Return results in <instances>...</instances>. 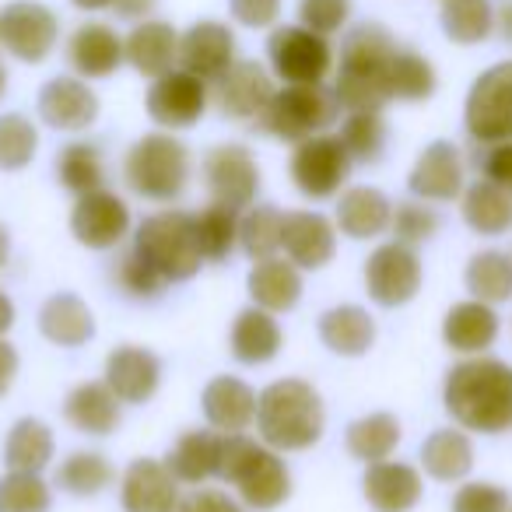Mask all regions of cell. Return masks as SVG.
<instances>
[{
	"instance_id": "cell-42",
	"label": "cell",
	"mask_w": 512,
	"mask_h": 512,
	"mask_svg": "<svg viewBox=\"0 0 512 512\" xmlns=\"http://www.w3.org/2000/svg\"><path fill=\"white\" fill-rule=\"evenodd\" d=\"M442 32L456 46H477L495 32L491 0H442Z\"/></svg>"
},
{
	"instance_id": "cell-12",
	"label": "cell",
	"mask_w": 512,
	"mask_h": 512,
	"mask_svg": "<svg viewBox=\"0 0 512 512\" xmlns=\"http://www.w3.org/2000/svg\"><path fill=\"white\" fill-rule=\"evenodd\" d=\"M60 39V22L39 0H11L0 11V43L22 64H43Z\"/></svg>"
},
{
	"instance_id": "cell-40",
	"label": "cell",
	"mask_w": 512,
	"mask_h": 512,
	"mask_svg": "<svg viewBox=\"0 0 512 512\" xmlns=\"http://www.w3.org/2000/svg\"><path fill=\"white\" fill-rule=\"evenodd\" d=\"M193 232H197L200 256L207 264H221L239 246V211L211 200V204L193 214Z\"/></svg>"
},
{
	"instance_id": "cell-33",
	"label": "cell",
	"mask_w": 512,
	"mask_h": 512,
	"mask_svg": "<svg viewBox=\"0 0 512 512\" xmlns=\"http://www.w3.org/2000/svg\"><path fill=\"white\" fill-rule=\"evenodd\" d=\"M120 404L123 400L109 390L106 379L102 383H81L67 393L64 418L85 435H109L120 425Z\"/></svg>"
},
{
	"instance_id": "cell-24",
	"label": "cell",
	"mask_w": 512,
	"mask_h": 512,
	"mask_svg": "<svg viewBox=\"0 0 512 512\" xmlns=\"http://www.w3.org/2000/svg\"><path fill=\"white\" fill-rule=\"evenodd\" d=\"M162 383V362L155 351L123 344L106 358V386L123 400V404H144L155 397Z\"/></svg>"
},
{
	"instance_id": "cell-32",
	"label": "cell",
	"mask_w": 512,
	"mask_h": 512,
	"mask_svg": "<svg viewBox=\"0 0 512 512\" xmlns=\"http://www.w3.org/2000/svg\"><path fill=\"white\" fill-rule=\"evenodd\" d=\"M221 432H183L176 446L165 456V467L172 470L179 484H204L218 477L221 470Z\"/></svg>"
},
{
	"instance_id": "cell-11",
	"label": "cell",
	"mask_w": 512,
	"mask_h": 512,
	"mask_svg": "<svg viewBox=\"0 0 512 512\" xmlns=\"http://www.w3.org/2000/svg\"><path fill=\"white\" fill-rule=\"evenodd\" d=\"M365 292L376 306H407L421 292V260L407 242H383L365 260Z\"/></svg>"
},
{
	"instance_id": "cell-9",
	"label": "cell",
	"mask_w": 512,
	"mask_h": 512,
	"mask_svg": "<svg viewBox=\"0 0 512 512\" xmlns=\"http://www.w3.org/2000/svg\"><path fill=\"white\" fill-rule=\"evenodd\" d=\"M351 169H355V162L337 134H316L299 141L292 151V165H288L295 190L309 200L337 197L348 186Z\"/></svg>"
},
{
	"instance_id": "cell-26",
	"label": "cell",
	"mask_w": 512,
	"mask_h": 512,
	"mask_svg": "<svg viewBox=\"0 0 512 512\" xmlns=\"http://www.w3.org/2000/svg\"><path fill=\"white\" fill-rule=\"evenodd\" d=\"M200 407L214 432L235 435L256 421V390L239 376H214L200 393Z\"/></svg>"
},
{
	"instance_id": "cell-6",
	"label": "cell",
	"mask_w": 512,
	"mask_h": 512,
	"mask_svg": "<svg viewBox=\"0 0 512 512\" xmlns=\"http://www.w3.org/2000/svg\"><path fill=\"white\" fill-rule=\"evenodd\" d=\"M134 249L165 278V285H179L190 281L200 271L204 256L197 246V232H193V214L169 207V211L148 214L137 225Z\"/></svg>"
},
{
	"instance_id": "cell-37",
	"label": "cell",
	"mask_w": 512,
	"mask_h": 512,
	"mask_svg": "<svg viewBox=\"0 0 512 512\" xmlns=\"http://www.w3.org/2000/svg\"><path fill=\"white\" fill-rule=\"evenodd\" d=\"M404 432H400V421L386 411H376V414H365V418L351 421L348 432H344V446L355 460H362L365 467L369 463H379V460H390L393 449L400 446Z\"/></svg>"
},
{
	"instance_id": "cell-55",
	"label": "cell",
	"mask_w": 512,
	"mask_h": 512,
	"mask_svg": "<svg viewBox=\"0 0 512 512\" xmlns=\"http://www.w3.org/2000/svg\"><path fill=\"white\" fill-rule=\"evenodd\" d=\"M176 512H242V505L235 502L232 495H225V491L197 488L193 495H186L183 502H179Z\"/></svg>"
},
{
	"instance_id": "cell-47",
	"label": "cell",
	"mask_w": 512,
	"mask_h": 512,
	"mask_svg": "<svg viewBox=\"0 0 512 512\" xmlns=\"http://www.w3.org/2000/svg\"><path fill=\"white\" fill-rule=\"evenodd\" d=\"M53 491L43 474L32 470H8L0 477V512H50Z\"/></svg>"
},
{
	"instance_id": "cell-10",
	"label": "cell",
	"mask_w": 512,
	"mask_h": 512,
	"mask_svg": "<svg viewBox=\"0 0 512 512\" xmlns=\"http://www.w3.org/2000/svg\"><path fill=\"white\" fill-rule=\"evenodd\" d=\"M463 127L474 144H498L512 137V60L477 74L463 106Z\"/></svg>"
},
{
	"instance_id": "cell-39",
	"label": "cell",
	"mask_w": 512,
	"mask_h": 512,
	"mask_svg": "<svg viewBox=\"0 0 512 512\" xmlns=\"http://www.w3.org/2000/svg\"><path fill=\"white\" fill-rule=\"evenodd\" d=\"M53 460V432L46 421L39 418H22L11 425L8 442H4V463L11 470H32L43 474Z\"/></svg>"
},
{
	"instance_id": "cell-2",
	"label": "cell",
	"mask_w": 512,
	"mask_h": 512,
	"mask_svg": "<svg viewBox=\"0 0 512 512\" xmlns=\"http://www.w3.org/2000/svg\"><path fill=\"white\" fill-rule=\"evenodd\" d=\"M397 39L376 22H362L348 29L341 43L334 95L348 113H379L390 102V64L397 53Z\"/></svg>"
},
{
	"instance_id": "cell-23",
	"label": "cell",
	"mask_w": 512,
	"mask_h": 512,
	"mask_svg": "<svg viewBox=\"0 0 512 512\" xmlns=\"http://www.w3.org/2000/svg\"><path fill=\"white\" fill-rule=\"evenodd\" d=\"M123 60L144 78H162L179 67V32L162 18H144L123 39Z\"/></svg>"
},
{
	"instance_id": "cell-25",
	"label": "cell",
	"mask_w": 512,
	"mask_h": 512,
	"mask_svg": "<svg viewBox=\"0 0 512 512\" xmlns=\"http://www.w3.org/2000/svg\"><path fill=\"white\" fill-rule=\"evenodd\" d=\"M362 491H365V502L376 512H411L421 502L425 484H421L418 467H411V463L379 460L369 463V470H365Z\"/></svg>"
},
{
	"instance_id": "cell-48",
	"label": "cell",
	"mask_w": 512,
	"mask_h": 512,
	"mask_svg": "<svg viewBox=\"0 0 512 512\" xmlns=\"http://www.w3.org/2000/svg\"><path fill=\"white\" fill-rule=\"evenodd\" d=\"M39 130L22 113L0 116V172H18L36 158Z\"/></svg>"
},
{
	"instance_id": "cell-36",
	"label": "cell",
	"mask_w": 512,
	"mask_h": 512,
	"mask_svg": "<svg viewBox=\"0 0 512 512\" xmlns=\"http://www.w3.org/2000/svg\"><path fill=\"white\" fill-rule=\"evenodd\" d=\"M460 197L463 221L477 235H505L512 228V193L505 186L491 183V179H477V183L463 186Z\"/></svg>"
},
{
	"instance_id": "cell-5",
	"label": "cell",
	"mask_w": 512,
	"mask_h": 512,
	"mask_svg": "<svg viewBox=\"0 0 512 512\" xmlns=\"http://www.w3.org/2000/svg\"><path fill=\"white\" fill-rule=\"evenodd\" d=\"M123 179L137 197L169 204L190 183V148L179 137H172V130L144 134L141 141L130 144Z\"/></svg>"
},
{
	"instance_id": "cell-51",
	"label": "cell",
	"mask_w": 512,
	"mask_h": 512,
	"mask_svg": "<svg viewBox=\"0 0 512 512\" xmlns=\"http://www.w3.org/2000/svg\"><path fill=\"white\" fill-rule=\"evenodd\" d=\"M351 22V0H299V25L320 32V36H334Z\"/></svg>"
},
{
	"instance_id": "cell-30",
	"label": "cell",
	"mask_w": 512,
	"mask_h": 512,
	"mask_svg": "<svg viewBox=\"0 0 512 512\" xmlns=\"http://www.w3.org/2000/svg\"><path fill=\"white\" fill-rule=\"evenodd\" d=\"M228 344H232V355L239 358L242 365H267L271 358H278L281 344H285V334H281L274 313H267V309H260V306H249L235 316Z\"/></svg>"
},
{
	"instance_id": "cell-62",
	"label": "cell",
	"mask_w": 512,
	"mask_h": 512,
	"mask_svg": "<svg viewBox=\"0 0 512 512\" xmlns=\"http://www.w3.org/2000/svg\"><path fill=\"white\" fill-rule=\"evenodd\" d=\"M4 88H8V74H4V67H0V95H4Z\"/></svg>"
},
{
	"instance_id": "cell-31",
	"label": "cell",
	"mask_w": 512,
	"mask_h": 512,
	"mask_svg": "<svg viewBox=\"0 0 512 512\" xmlns=\"http://www.w3.org/2000/svg\"><path fill=\"white\" fill-rule=\"evenodd\" d=\"M39 330L46 341L60 344V348H81L95 337V316L78 295L60 292L50 295L39 309Z\"/></svg>"
},
{
	"instance_id": "cell-18",
	"label": "cell",
	"mask_w": 512,
	"mask_h": 512,
	"mask_svg": "<svg viewBox=\"0 0 512 512\" xmlns=\"http://www.w3.org/2000/svg\"><path fill=\"white\" fill-rule=\"evenodd\" d=\"M232 64H235V32L228 25L204 18V22L190 25L179 36V67L204 78L207 85L218 81Z\"/></svg>"
},
{
	"instance_id": "cell-52",
	"label": "cell",
	"mask_w": 512,
	"mask_h": 512,
	"mask_svg": "<svg viewBox=\"0 0 512 512\" xmlns=\"http://www.w3.org/2000/svg\"><path fill=\"white\" fill-rule=\"evenodd\" d=\"M453 512H509V491L498 488L491 481H467L463 488H456L453 495Z\"/></svg>"
},
{
	"instance_id": "cell-28",
	"label": "cell",
	"mask_w": 512,
	"mask_h": 512,
	"mask_svg": "<svg viewBox=\"0 0 512 512\" xmlns=\"http://www.w3.org/2000/svg\"><path fill=\"white\" fill-rule=\"evenodd\" d=\"M442 341L456 351V355H484L491 344L498 341V313L495 306L481 299L456 302L442 320Z\"/></svg>"
},
{
	"instance_id": "cell-1",
	"label": "cell",
	"mask_w": 512,
	"mask_h": 512,
	"mask_svg": "<svg viewBox=\"0 0 512 512\" xmlns=\"http://www.w3.org/2000/svg\"><path fill=\"white\" fill-rule=\"evenodd\" d=\"M442 404L467 432L502 435L512 428V365L491 355H470L446 372Z\"/></svg>"
},
{
	"instance_id": "cell-13",
	"label": "cell",
	"mask_w": 512,
	"mask_h": 512,
	"mask_svg": "<svg viewBox=\"0 0 512 512\" xmlns=\"http://www.w3.org/2000/svg\"><path fill=\"white\" fill-rule=\"evenodd\" d=\"M144 106L162 130H186L200 123V116L211 106V85L183 67H172L169 74L151 81Z\"/></svg>"
},
{
	"instance_id": "cell-15",
	"label": "cell",
	"mask_w": 512,
	"mask_h": 512,
	"mask_svg": "<svg viewBox=\"0 0 512 512\" xmlns=\"http://www.w3.org/2000/svg\"><path fill=\"white\" fill-rule=\"evenodd\" d=\"M71 232L81 246L88 249H113L127 239L130 232V207L120 193L99 190L92 193H81L78 204L71 211Z\"/></svg>"
},
{
	"instance_id": "cell-45",
	"label": "cell",
	"mask_w": 512,
	"mask_h": 512,
	"mask_svg": "<svg viewBox=\"0 0 512 512\" xmlns=\"http://www.w3.org/2000/svg\"><path fill=\"white\" fill-rule=\"evenodd\" d=\"M57 179L64 190H71L74 197L92 193L106 179V165H102V151L88 141H74L67 148H60L57 155Z\"/></svg>"
},
{
	"instance_id": "cell-61",
	"label": "cell",
	"mask_w": 512,
	"mask_h": 512,
	"mask_svg": "<svg viewBox=\"0 0 512 512\" xmlns=\"http://www.w3.org/2000/svg\"><path fill=\"white\" fill-rule=\"evenodd\" d=\"M8 256H11V232L0 225V271H4V264H8Z\"/></svg>"
},
{
	"instance_id": "cell-19",
	"label": "cell",
	"mask_w": 512,
	"mask_h": 512,
	"mask_svg": "<svg viewBox=\"0 0 512 512\" xmlns=\"http://www.w3.org/2000/svg\"><path fill=\"white\" fill-rule=\"evenodd\" d=\"M281 249L299 271H320L337 253V225L320 211H292L285 214Z\"/></svg>"
},
{
	"instance_id": "cell-34",
	"label": "cell",
	"mask_w": 512,
	"mask_h": 512,
	"mask_svg": "<svg viewBox=\"0 0 512 512\" xmlns=\"http://www.w3.org/2000/svg\"><path fill=\"white\" fill-rule=\"evenodd\" d=\"M421 467L432 481L453 484L474 470V442L460 428H435L421 442Z\"/></svg>"
},
{
	"instance_id": "cell-41",
	"label": "cell",
	"mask_w": 512,
	"mask_h": 512,
	"mask_svg": "<svg viewBox=\"0 0 512 512\" xmlns=\"http://www.w3.org/2000/svg\"><path fill=\"white\" fill-rule=\"evenodd\" d=\"M281 235H285V211L281 207L249 204L239 214V246L253 264L281 253Z\"/></svg>"
},
{
	"instance_id": "cell-49",
	"label": "cell",
	"mask_w": 512,
	"mask_h": 512,
	"mask_svg": "<svg viewBox=\"0 0 512 512\" xmlns=\"http://www.w3.org/2000/svg\"><path fill=\"white\" fill-rule=\"evenodd\" d=\"M113 281H116V288H120V292L127 295V299H134V302L158 299V295H162V288H165V278L148 264V260H144L141 253H137V249H127V253L116 260Z\"/></svg>"
},
{
	"instance_id": "cell-54",
	"label": "cell",
	"mask_w": 512,
	"mask_h": 512,
	"mask_svg": "<svg viewBox=\"0 0 512 512\" xmlns=\"http://www.w3.org/2000/svg\"><path fill=\"white\" fill-rule=\"evenodd\" d=\"M228 11L246 29H271L281 18V0H228Z\"/></svg>"
},
{
	"instance_id": "cell-63",
	"label": "cell",
	"mask_w": 512,
	"mask_h": 512,
	"mask_svg": "<svg viewBox=\"0 0 512 512\" xmlns=\"http://www.w3.org/2000/svg\"><path fill=\"white\" fill-rule=\"evenodd\" d=\"M509 512H512V509H509Z\"/></svg>"
},
{
	"instance_id": "cell-57",
	"label": "cell",
	"mask_w": 512,
	"mask_h": 512,
	"mask_svg": "<svg viewBox=\"0 0 512 512\" xmlns=\"http://www.w3.org/2000/svg\"><path fill=\"white\" fill-rule=\"evenodd\" d=\"M155 8L158 0H113L116 18H123V22H144V18H151Z\"/></svg>"
},
{
	"instance_id": "cell-17",
	"label": "cell",
	"mask_w": 512,
	"mask_h": 512,
	"mask_svg": "<svg viewBox=\"0 0 512 512\" xmlns=\"http://www.w3.org/2000/svg\"><path fill=\"white\" fill-rule=\"evenodd\" d=\"M39 116H43L46 127L78 134V130H88L99 120V95L78 74L74 78L60 74V78H50L39 88Z\"/></svg>"
},
{
	"instance_id": "cell-50",
	"label": "cell",
	"mask_w": 512,
	"mask_h": 512,
	"mask_svg": "<svg viewBox=\"0 0 512 512\" xmlns=\"http://www.w3.org/2000/svg\"><path fill=\"white\" fill-rule=\"evenodd\" d=\"M390 228L397 235V242L418 246V242H428L439 232V214H435V207H428V200H400L393 207Z\"/></svg>"
},
{
	"instance_id": "cell-46",
	"label": "cell",
	"mask_w": 512,
	"mask_h": 512,
	"mask_svg": "<svg viewBox=\"0 0 512 512\" xmlns=\"http://www.w3.org/2000/svg\"><path fill=\"white\" fill-rule=\"evenodd\" d=\"M341 144L348 148L351 162L372 165L386 151V123L379 113H348L341 123Z\"/></svg>"
},
{
	"instance_id": "cell-22",
	"label": "cell",
	"mask_w": 512,
	"mask_h": 512,
	"mask_svg": "<svg viewBox=\"0 0 512 512\" xmlns=\"http://www.w3.org/2000/svg\"><path fill=\"white\" fill-rule=\"evenodd\" d=\"M67 64L78 78L85 81H102L109 74L120 71L123 60V36L113 25L102 22H85L71 32L67 39Z\"/></svg>"
},
{
	"instance_id": "cell-14",
	"label": "cell",
	"mask_w": 512,
	"mask_h": 512,
	"mask_svg": "<svg viewBox=\"0 0 512 512\" xmlns=\"http://www.w3.org/2000/svg\"><path fill=\"white\" fill-rule=\"evenodd\" d=\"M204 186L214 204L246 211L260 193V165L242 144H218L204 155Z\"/></svg>"
},
{
	"instance_id": "cell-4",
	"label": "cell",
	"mask_w": 512,
	"mask_h": 512,
	"mask_svg": "<svg viewBox=\"0 0 512 512\" xmlns=\"http://www.w3.org/2000/svg\"><path fill=\"white\" fill-rule=\"evenodd\" d=\"M218 477L232 484L239 502L256 512L278 509L292 495V474H288V463L281 460L278 449H271L260 439H249L242 432L221 439Z\"/></svg>"
},
{
	"instance_id": "cell-8",
	"label": "cell",
	"mask_w": 512,
	"mask_h": 512,
	"mask_svg": "<svg viewBox=\"0 0 512 512\" xmlns=\"http://www.w3.org/2000/svg\"><path fill=\"white\" fill-rule=\"evenodd\" d=\"M267 64L285 85H323L334 71V46L306 25H278L267 36Z\"/></svg>"
},
{
	"instance_id": "cell-60",
	"label": "cell",
	"mask_w": 512,
	"mask_h": 512,
	"mask_svg": "<svg viewBox=\"0 0 512 512\" xmlns=\"http://www.w3.org/2000/svg\"><path fill=\"white\" fill-rule=\"evenodd\" d=\"M78 11H106L113 8V0H71Z\"/></svg>"
},
{
	"instance_id": "cell-3",
	"label": "cell",
	"mask_w": 512,
	"mask_h": 512,
	"mask_svg": "<svg viewBox=\"0 0 512 512\" xmlns=\"http://www.w3.org/2000/svg\"><path fill=\"white\" fill-rule=\"evenodd\" d=\"M323 397L306 379H278L256 397V432L278 453H302L323 439Z\"/></svg>"
},
{
	"instance_id": "cell-38",
	"label": "cell",
	"mask_w": 512,
	"mask_h": 512,
	"mask_svg": "<svg viewBox=\"0 0 512 512\" xmlns=\"http://www.w3.org/2000/svg\"><path fill=\"white\" fill-rule=\"evenodd\" d=\"M463 281H467L470 299H481V302H488V306L509 302L512 299V256L502 253V249H481V253L470 256Z\"/></svg>"
},
{
	"instance_id": "cell-16",
	"label": "cell",
	"mask_w": 512,
	"mask_h": 512,
	"mask_svg": "<svg viewBox=\"0 0 512 512\" xmlns=\"http://www.w3.org/2000/svg\"><path fill=\"white\" fill-rule=\"evenodd\" d=\"M274 78L256 60H235L218 81H211V102L232 120H256L274 99Z\"/></svg>"
},
{
	"instance_id": "cell-53",
	"label": "cell",
	"mask_w": 512,
	"mask_h": 512,
	"mask_svg": "<svg viewBox=\"0 0 512 512\" xmlns=\"http://www.w3.org/2000/svg\"><path fill=\"white\" fill-rule=\"evenodd\" d=\"M477 165H481L484 179L512 193V137L498 144H477Z\"/></svg>"
},
{
	"instance_id": "cell-59",
	"label": "cell",
	"mask_w": 512,
	"mask_h": 512,
	"mask_svg": "<svg viewBox=\"0 0 512 512\" xmlns=\"http://www.w3.org/2000/svg\"><path fill=\"white\" fill-rule=\"evenodd\" d=\"M495 29L502 32L505 43H512V4H505V8L495 15Z\"/></svg>"
},
{
	"instance_id": "cell-7",
	"label": "cell",
	"mask_w": 512,
	"mask_h": 512,
	"mask_svg": "<svg viewBox=\"0 0 512 512\" xmlns=\"http://www.w3.org/2000/svg\"><path fill=\"white\" fill-rule=\"evenodd\" d=\"M341 116V102H337L334 88L327 85H285L274 92L267 109L256 116V127L264 134L278 137V141L299 144L306 137L327 134Z\"/></svg>"
},
{
	"instance_id": "cell-29",
	"label": "cell",
	"mask_w": 512,
	"mask_h": 512,
	"mask_svg": "<svg viewBox=\"0 0 512 512\" xmlns=\"http://www.w3.org/2000/svg\"><path fill=\"white\" fill-rule=\"evenodd\" d=\"M393 204L383 190L376 186H348L337 193V214L334 225L341 228L348 239H376L390 228Z\"/></svg>"
},
{
	"instance_id": "cell-58",
	"label": "cell",
	"mask_w": 512,
	"mask_h": 512,
	"mask_svg": "<svg viewBox=\"0 0 512 512\" xmlns=\"http://www.w3.org/2000/svg\"><path fill=\"white\" fill-rule=\"evenodd\" d=\"M11 327H15V302H11V295L0 288V337L8 334Z\"/></svg>"
},
{
	"instance_id": "cell-20",
	"label": "cell",
	"mask_w": 512,
	"mask_h": 512,
	"mask_svg": "<svg viewBox=\"0 0 512 512\" xmlns=\"http://www.w3.org/2000/svg\"><path fill=\"white\" fill-rule=\"evenodd\" d=\"M407 186L418 200L446 204L463 193V155L453 141H432L414 162Z\"/></svg>"
},
{
	"instance_id": "cell-56",
	"label": "cell",
	"mask_w": 512,
	"mask_h": 512,
	"mask_svg": "<svg viewBox=\"0 0 512 512\" xmlns=\"http://www.w3.org/2000/svg\"><path fill=\"white\" fill-rule=\"evenodd\" d=\"M15 376H18V351L8 337H0V397L11 390Z\"/></svg>"
},
{
	"instance_id": "cell-43",
	"label": "cell",
	"mask_w": 512,
	"mask_h": 512,
	"mask_svg": "<svg viewBox=\"0 0 512 512\" xmlns=\"http://www.w3.org/2000/svg\"><path fill=\"white\" fill-rule=\"evenodd\" d=\"M390 99L400 102H425L439 88V74H435L432 60L421 57L414 50H397L390 64Z\"/></svg>"
},
{
	"instance_id": "cell-35",
	"label": "cell",
	"mask_w": 512,
	"mask_h": 512,
	"mask_svg": "<svg viewBox=\"0 0 512 512\" xmlns=\"http://www.w3.org/2000/svg\"><path fill=\"white\" fill-rule=\"evenodd\" d=\"M320 341L341 358H362L376 344V320L362 306H334L320 316Z\"/></svg>"
},
{
	"instance_id": "cell-27",
	"label": "cell",
	"mask_w": 512,
	"mask_h": 512,
	"mask_svg": "<svg viewBox=\"0 0 512 512\" xmlns=\"http://www.w3.org/2000/svg\"><path fill=\"white\" fill-rule=\"evenodd\" d=\"M246 288L253 306L267 309V313H288L302 299V271L288 256H267L253 264Z\"/></svg>"
},
{
	"instance_id": "cell-44",
	"label": "cell",
	"mask_w": 512,
	"mask_h": 512,
	"mask_svg": "<svg viewBox=\"0 0 512 512\" xmlns=\"http://www.w3.org/2000/svg\"><path fill=\"white\" fill-rule=\"evenodd\" d=\"M109 481H113V467H109L106 456L92 453V449H78L57 467V488L74 498L99 495V491L109 488Z\"/></svg>"
},
{
	"instance_id": "cell-21",
	"label": "cell",
	"mask_w": 512,
	"mask_h": 512,
	"mask_svg": "<svg viewBox=\"0 0 512 512\" xmlns=\"http://www.w3.org/2000/svg\"><path fill=\"white\" fill-rule=\"evenodd\" d=\"M120 502L123 512H176L183 498H179V481L165 467V460L141 456L123 474Z\"/></svg>"
}]
</instances>
